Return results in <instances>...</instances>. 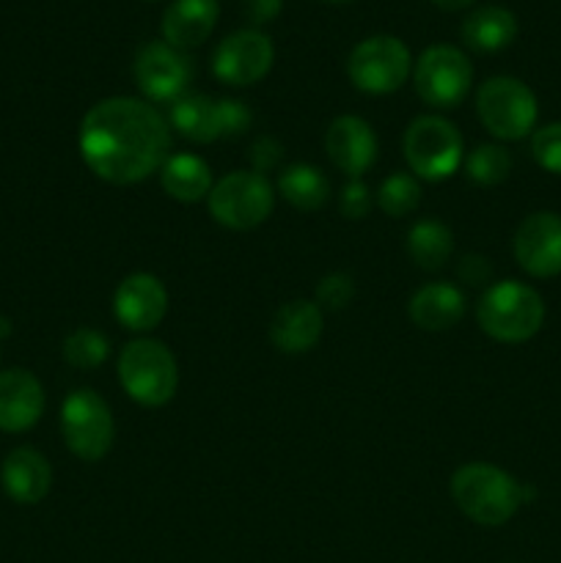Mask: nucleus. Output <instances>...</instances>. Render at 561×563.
<instances>
[{"mask_svg": "<svg viewBox=\"0 0 561 563\" xmlns=\"http://www.w3.org/2000/svg\"><path fill=\"white\" fill-rule=\"evenodd\" d=\"M432 3L443 11H460V9H468L473 0H432Z\"/></svg>", "mask_w": 561, "mask_h": 563, "instance_id": "f704fd0d", "label": "nucleus"}, {"mask_svg": "<svg viewBox=\"0 0 561 563\" xmlns=\"http://www.w3.org/2000/svg\"><path fill=\"white\" fill-rule=\"evenodd\" d=\"M355 300V280L346 273H330L317 284V306L322 311H341Z\"/></svg>", "mask_w": 561, "mask_h": 563, "instance_id": "c756f323", "label": "nucleus"}, {"mask_svg": "<svg viewBox=\"0 0 561 563\" xmlns=\"http://www.w3.org/2000/svg\"><path fill=\"white\" fill-rule=\"evenodd\" d=\"M61 434L77 460L99 462L116 438L113 412L108 401L91 388L72 390L61 407Z\"/></svg>", "mask_w": 561, "mask_h": 563, "instance_id": "1a4fd4ad", "label": "nucleus"}, {"mask_svg": "<svg viewBox=\"0 0 561 563\" xmlns=\"http://www.w3.org/2000/svg\"><path fill=\"white\" fill-rule=\"evenodd\" d=\"M402 152L413 176L424 181H446L465 159L462 135L443 115H418L407 124Z\"/></svg>", "mask_w": 561, "mask_h": 563, "instance_id": "39448f33", "label": "nucleus"}, {"mask_svg": "<svg viewBox=\"0 0 561 563\" xmlns=\"http://www.w3.org/2000/svg\"><path fill=\"white\" fill-rule=\"evenodd\" d=\"M517 36V20L509 9L501 5H482L473 9L462 22V38L476 53H498L509 47Z\"/></svg>", "mask_w": 561, "mask_h": 563, "instance_id": "5701e85b", "label": "nucleus"}, {"mask_svg": "<svg viewBox=\"0 0 561 563\" xmlns=\"http://www.w3.org/2000/svg\"><path fill=\"white\" fill-rule=\"evenodd\" d=\"M64 361L69 363L72 368H80V372H88V368H99L110 355V341L105 339L99 330L94 328H77L75 333H69L64 339Z\"/></svg>", "mask_w": 561, "mask_h": 563, "instance_id": "cd10ccee", "label": "nucleus"}, {"mask_svg": "<svg viewBox=\"0 0 561 563\" xmlns=\"http://www.w3.org/2000/svg\"><path fill=\"white\" fill-rule=\"evenodd\" d=\"M44 412V388L25 368L0 372V429L25 432Z\"/></svg>", "mask_w": 561, "mask_h": 563, "instance_id": "a211bd4d", "label": "nucleus"}, {"mask_svg": "<svg viewBox=\"0 0 561 563\" xmlns=\"http://www.w3.org/2000/svg\"><path fill=\"white\" fill-rule=\"evenodd\" d=\"M278 190L284 196V201L300 209V212H317V209H322L328 203L330 181L324 179V174L317 165L295 163L280 170Z\"/></svg>", "mask_w": 561, "mask_h": 563, "instance_id": "393cba45", "label": "nucleus"}, {"mask_svg": "<svg viewBox=\"0 0 561 563\" xmlns=\"http://www.w3.org/2000/svg\"><path fill=\"white\" fill-rule=\"evenodd\" d=\"M0 482H3L6 495L14 504L33 506L47 498L50 487H53V471H50V462L44 460V454L25 445V449H14L6 456L3 467H0Z\"/></svg>", "mask_w": 561, "mask_h": 563, "instance_id": "6ab92c4d", "label": "nucleus"}, {"mask_svg": "<svg viewBox=\"0 0 561 563\" xmlns=\"http://www.w3.org/2000/svg\"><path fill=\"white\" fill-rule=\"evenodd\" d=\"M476 322L501 344H522L542 328L544 302L539 291L522 280H501L484 289L476 306Z\"/></svg>", "mask_w": 561, "mask_h": 563, "instance_id": "7ed1b4c3", "label": "nucleus"}, {"mask_svg": "<svg viewBox=\"0 0 561 563\" xmlns=\"http://www.w3.org/2000/svg\"><path fill=\"white\" fill-rule=\"evenodd\" d=\"M160 185L174 201L198 203L207 201L215 179L209 165L198 154H170L163 168H160Z\"/></svg>", "mask_w": 561, "mask_h": 563, "instance_id": "4be33fe9", "label": "nucleus"}, {"mask_svg": "<svg viewBox=\"0 0 561 563\" xmlns=\"http://www.w3.org/2000/svg\"><path fill=\"white\" fill-rule=\"evenodd\" d=\"M218 0H174L163 14V42L176 49H193L218 25Z\"/></svg>", "mask_w": 561, "mask_h": 563, "instance_id": "412c9836", "label": "nucleus"}, {"mask_svg": "<svg viewBox=\"0 0 561 563\" xmlns=\"http://www.w3.org/2000/svg\"><path fill=\"white\" fill-rule=\"evenodd\" d=\"M515 262L531 278H556L561 275V214L534 212L517 225Z\"/></svg>", "mask_w": 561, "mask_h": 563, "instance_id": "4468645a", "label": "nucleus"}, {"mask_svg": "<svg viewBox=\"0 0 561 563\" xmlns=\"http://www.w3.org/2000/svg\"><path fill=\"white\" fill-rule=\"evenodd\" d=\"M135 82L152 102H170L185 97L193 80V60L187 53L165 42H146L135 55Z\"/></svg>", "mask_w": 561, "mask_h": 563, "instance_id": "f8f14e48", "label": "nucleus"}, {"mask_svg": "<svg viewBox=\"0 0 561 563\" xmlns=\"http://www.w3.org/2000/svg\"><path fill=\"white\" fill-rule=\"evenodd\" d=\"M0 335H9V322L6 319H0Z\"/></svg>", "mask_w": 561, "mask_h": 563, "instance_id": "c9c22d12", "label": "nucleus"}, {"mask_svg": "<svg viewBox=\"0 0 561 563\" xmlns=\"http://www.w3.org/2000/svg\"><path fill=\"white\" fill-rule=\"evenodd\" d=\"M322 308L311 300H292L275 311L270 322V341L284 355H306L322 339Z\"/></svg>", "mask_w": 561, "mask_h": 563, "instance_id": "f3484780", "label": "nucleus"}, {"mask_svg": "<svg viewBox=\"0 0 561 563\" xmlns=\"http://www.w3.org/2000/svg\"><path fill=\"white\" fill-rule=\"evenodd\" d=\"M468 311L465 291L457 289L449 280H438V284H424L416 295L407 302V313H410L413 324L427 333H443L451 330Z\"/></svg>", "mask_w": 561, "mask_h": 563, "instance_id": "aec40b11", "label": "nucleus"}, {"mask_svg": "<svg viewBox=\"0 0 561 563\" xmlns=\"http://www.w3.org/2000/svg\"><path fill=\"white\" fill-rule=\"evenodd\" d=\"M413 82L429 108L451 110L468 97L473 86V64L451 44H432L421 53L413 69Z\"/></svg>", "mask_w": 561, "mask_h": 563, "instance_id": "9b49d317", "label": "nucleus"}, {"mask_svg": "<svg viewBox=\"0 0 561 563\" xmlns=\"http://www.w3.org/2000/svg\"><path fill=\"white\" fill-rule=\"evenodd\" d=\"M77 146L94 176L138 185L170 157V124L146 99L110 97L82 115Z\"/></svg>", "mask_w": 561, "mask_h": 563, "instance_id": "f257e3e1", "label": "nucleus"}, {"mask_svg": "<svg viewBox=\"0 0 561 563\" xmlns=\"http://www.w3.org/2000/svg\"><path fill=\"white\" fill-rule=\"evenodd\" d=\"M418 203H421V181L407 170H396L380 185L377 207L388 218H407Z\"/></svg>", "mask_w": 561, "mask_h": 563, "instance_id": "bb28decb", "label": "nucleus"}, {"mask_svg": "<svg viewBox=\"0 0 561 563\" xmlns=\"http://www.w3.org/2000/svg\"><path fill=\"white\" fill-rule=\"evenodd\" d=\"M119 383L135 405L165 407L179 385L174 352L148 335L127 341L119 352Z\"/></svg>", "mask_w": 561, "mask_h": 563, "instance_id": "20e7f679", "label": "nucleus"}, {"mask_svg": "<svg viewBox=\"0 0 561 563\" xmlns=\"http://www.w3.org/2000/svg\"><path fill=\"white\" fill-rule=\"evenodd\" d=\"M476 115L498 141H522L537 126V97L517 77H490L476 93Z\"/></svg>", "mask_w": 561, "mask_h": 563, "instance_id": "0eeeda50", "label": "nucleus"}, {"mask_svg": "<svg viewBox=\"0 0 561 563\" xmlns=\"http://www.w3.org/2000/svg\"><path fill=\"white\" fill-rule=\"evenodd\" d=\"M251 170H256V174H270V170H275L280 165V159H284V146H280L275 137L270 135H262L256 143L251 146Z\"/></svg>", "mask_w": 561, "mask_h": 563, "instance_id": "2f4dec72", "label": "nucleus"}, {"mask_svg": "<svg viewBox=\"0 0 561 563\" xmlns=\"http://www.w3.org/2000/svg\"><path fill=\"white\" fill-rule=\"evenodd\" d=\"M251 110L237 99H212L207 93H185L170 104L168 124L193 143H215L240 137L251 130Z\"/></svg>", "mask_w": 561, "mask_h": 563, "instance_id": "6e6552de", "label": "nucleus"}, {"mask_svg": "<svg viewBox=\"0 0 561 563\" xmlns=\"http://www.w3.org/2000/svg\"><path fill=\"white\" fill-rule=\"evenodd\" d=\"M457 278L465 286H473V289L487 286L490 280H493V264L484 256H479V253H468V256H462L460 264H457Z\"/></svg>", "mask_w": 561, "mask_h": 563, "instance_id": "473e14b6", "label": "nucleus"}, {"mask_svg": "<svg viewBox=\"0 0 561 563\" xmlns=\"http://www.w3.org/2000/svg\"><path fill=\"white\" fill-rule=\"evenodd\" d=\"M328 3H352V0H328Z\"/></svg>", "mask_w": 561, "mask_h": 563, "instance_id": "e433bc0d", "label": "nucleus"}, {"mask_svg": "<svg viewBox=\"0 0 561 563\" xmlns=\"http://www.w3.org/2000/svg\"><path fill=\"white\" fill-rule=\"evenodd\" d=\"M413 71L410 49L396 36H369L355 44L346 58L352 86L372 97L399 91Z\"/></svg>", "mask_w": 561, "mask_h": 563, "instance_id": "9d476101", "label": "nucleus"}, {"mask_svg": "<svg viewBox=\"0 0 561 563\" xmlns=\"http://www.w3.org/2000/svg\"><path fill=\"white\" fill-rule=\"evenodd\" d=\"M207 207L215 223L231 231H251L273 214L275 192L267 176L256 170H231L215 181Z\"/></svg>", "mask_w": 561, "mask_h": 563, "instance_id": "423d86ee", "label": "nucleus"}, {"mask_svg": "<svg viewBox=\"0 0 561 563\" xmlns=\"http://www.w3.org/2000/svg\"><path fill=\"white\" fill-rule=\"evenodd\" d=\"M372 190L361 179H350L339 192V212L346 220H363L372 212Z\"/></svg>", "mask_w": 561, "mask_h": 563, "instance_id": "7c9ffc66", "label": "nucleus"}, {"mask_svg": "<svg viewBox=\"0 0 561 563\" xmlns=\"http://www.w3.org/2000/svg\"><path fill=\"white\" fill-rule=\"evenodd\" d=\"M165 311H168V291L152 273L127 275L113 295L116 319L132 333L154 330L165 319Z\"/></svg>", "mask_w": 561, "mask_h": 563, "instance_id": "2eb2a0df", "label": "nucleus"}, {"mask_svg": "<svg viewBox=\"0 0 561 563\" xmlns=\"http://www.w3.org/2000/svg\"><path fill=\"white\" fill-rule=\"evenodd\" d=\"M275 47L267 33L245 27L218 44L212 55V71L226 86H253L273 69Z\"/></svg>", "mask_w": 561, "mask_h": 563, "instance_id": "ddd939ff", "label": "nucleus"}, {"mask_svg": "<svg viewBox=\"0 0 561 563\" xmlns=\"http://www.w3.org/2000/svg\"><path fill=\"white\" fill-rule=\"evenodd\" d=\"M512 154L498 143H482L465 157V174L473 185L495 187L509 179L512 174Z\"/></svg>", "mask_w": 561, "mask_h": 563, "instance_id": "a878e982", "label": "nucleus"}, {"mask_svg": "<svg viewBox=\"0 0 561 563\" xmlns=\"http://www.w3.org/2000/svg\"><path fill=\"white\" fill-rule=\"evenodd\" d=\"M407 256L413 258V264L427 273H435V269H443L446 262L454 253V234L446 223L440 220L427 218L413 223V229L407 231Z\"/></svg>", "mask_w": 561, "mask_h": 563, "instance_id": "b1692460", "label": "nucleus"}, {"mask_svg": "<svg viewBox=\"0 0 561 563\" xmlns=\"http://www.w3.org/2000/svg\"><path fill=\"white\" fill-rule=\"evenodd\" d=\"M242 9H245V16L253 25H264V22H273L280 14L284 0H242Z\"/></svg>", "mask_w": 561, "mask_h": 563, "instance_id": "72a5a7b5", "label": "nucleus"}, {"mask_svg": "<svg viewBox=\"0 0 561 563\" xmlns=\"http://www.w3.org/2000/svg\"><path fill=\"white\" fill-rule=\"evenodd\" d=\"M324 152L330 163L350 179H361L377 163L380 143L372 124L361 115H339L324 132Z\"/></svg>", "mask_w": 561, "mask_h": 563, "instance_id": "dca6fc26", "label": "nucleus"}, {"mask_svg": "<svg viewBox=\"0 0 561 563\" xmlns=\"http://www.w3.org/2000/svg\"><path fill=\"white\" fill-rule=\"evenodd\" d=\"M531 157L539 168L561 176V121L544 124L531 135Z\"/></svg>", "mask_w": 561, "mask_h": 563, "instance_id": "c85d7f7f", "label": "nucleus"}, {"mask_svg": "<svg viewBox=\"0 0 561 563\" xmlns=\"http://www.w3.org/2000/svg\"><path fill=\"white\" fill-rule=\"evenodd\" d=\"M451 500L457 509L476 526L498 528L517 515L531 498V489L522 487L512 473L490 462H471L451 476Z\"/></svg>", "mask_w": 561, "mask_h": 563, "instance_id": "f03ea898", "label": "nucleus"}]
</instances>
